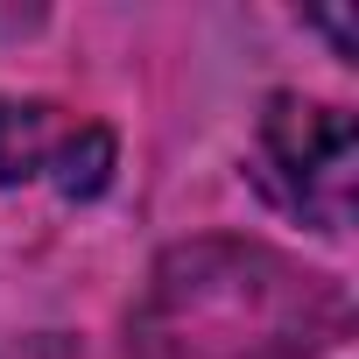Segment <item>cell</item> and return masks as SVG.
<instances>
[{
    "instance_id": "cell-1",
    "label": "cell",
    "mask_w": 359,
    "mask_h": 359,
    "mask_svg": "<svg viewBox=\"0 0 359 359\" xmlns=\"http://www.w3.org/2000/svg\"><path fill=\"white\" fill-rule=\"evenodd\" d=\"M261 141H268V155L289 176V198L303 212H317L324 226H338L345 219V198H352V120L338 106L275 99Z\"/></svg>"
},
{
    "instance_id": "cell-3",
    "label": "cell",
    "mask_w": 359,
    "mask_h": 359,
    "mask_svg": "<svg viewBox=\"0 0 359 359\" xmlns=\"http://www.w3.org/2000/svg\"><path fill=\"white\" fill-rule=\"evenodd\" d=\"M57 191L64 198H92L99 184H106V162H113V141L99 134V127H78L71 141H57Z\"/></svg>"
},
{
    "instance_id": "cell-2",
    "label": "cell",
    "mask_w": 359,
    "mask_h": 359,
    "mask_svg": "<svg viewBox=\"0 0 359 359\" xmlns=\"http://www.w3.org/2000/svg\"><path fill=\"white\" fill-rule=\"evenodd\" d=\"M57 155V120L36 99H0V184H29Z\"/></svg>"
}]
</instances>
